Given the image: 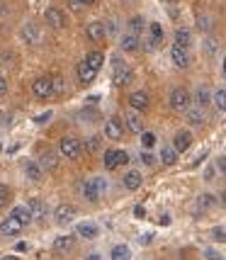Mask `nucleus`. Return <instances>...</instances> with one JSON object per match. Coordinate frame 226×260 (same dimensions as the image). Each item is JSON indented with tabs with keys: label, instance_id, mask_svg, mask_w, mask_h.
<instances>
[{
	"label": "nucleus",
	"instance_id": "864d4df0",
	"mask_svg": "<svg viewBox=\"0 0 226 260\" xmlns=\"http://www.w3.org/2000/svg\"><path fill=\"white\" fill-rule=\"evenodd\" d=\"M80 5H85V8H88V5H92V3H95V0H78Z\"/></svg>",
	"mask_w": 226,
	"mask_h": 260
},
{
	"label": "nucleus",
	"instance_id": "9d476101",
	"mask_svg": "<svg viewBox=\"0 0 226 260\" xmlns=\"http://www.w3.org/2000/svg\"><path fill=\"white\" fill-rule=\"evenodd\" d=\"M44 20L49 27H54V29H63L66 27V15L58 10V8H49V10L44 12Z\"/></svg>",
	"mask_w": 226,
	"mask_h": 260
},
{
	"label": "nucleus",
	"instance_id": "5fc2aeb1",
	"mask_svg": "<svg viewBox=\"0 0 226 260\" xmlns=\"http://www.w3.org/2000/svg\"><path fill=\"white\" fill-rule=\"evenodd\" d=\"M85 260H100V255H98V253H90V255H88Z\"/></svg>",
	"mask_w": 226,
	"mask_h": 260
},
{
	"label": "nucleus",
	"instance_id": "c756f323",
	"mask_svg": "<svg viewBox=\"0 0 226 260\" xmlns=\"http://www.w3.org/2000/svg\"><path fill=\"white\" fill-rule=\"evenodd\" d=\"M160 163H166V166H175L178 163V151L173 146H163L160 148Z\"/></svg>",
	"mask_w": 226,
	"mask_h": 260
},
{
	"label": "nucleus",
	"instance_id": "09e8293b",
	"mask_svg": "<svg viewBox=\"0 0 226 260\" xmlns=\"http://www.w3.org/2000/svg\"><path fill=\"white\" fill-rule=\"evenodd\" d=\"M83 8H85V5H80L78 0H71V10H76V12H80V10H83Z\"/></svg>",
	"mask_w": 226,
	"mask_h": 260
},
{
	"label": "nucleus",
	"instance_id": "dca6fc26",
	"mask_svg": "<svg viewBox=\"0 0 226 260\" xmlns=\"http://www.w3.org/2000/svg\"><path fill=\"white\" fill-rule=\"evenodd\" d=\"M124 126L132 132V134H144V119L139 117V112H126L124 117Z\"/></svg>",
	"mask_w": 226,
	"mask_h": 260
},
{
	"label": "nucleus",
	"instance_id": "de8ad7c7",
	"mask_svg": "<svg viewBox=\"0 0 226 260\" xmlns=\"http://www.w3.org/2000/svg\"><path fill=\"white\" fill-rule=\"evenodd\" d=\"M5 92H8V80H5L3 76H0V98H3Z\"/></svg>",
	"mask_w": 226,
	"mask_h": 260
},
{
	"label": "nucleus",
	"instance_id": "ea45409f",
	"mask_svg": "<svg viewBox=\"0 0 226 260\" xmlns=\"http://www.w3.org/2000/svg\"><path fill=\"white\" fill-rule=\"evenodd\" d=\"M8 202H10V187L0 182V209H3V207H5Z\"/></svg>",
	"mask_w": 226,
	"mask_h": 260
},
{
	"label": "nucleus",
	"instance_id": "20e7f679",
	"mask_svg": "<svg viewBox=\"0 0 226 260\" xmlns=\"http://www.w3.org/2000/svg\"><path fill=\"white\" fill-rule=\"evenodd\" d=\"M190 102H192V95L185 90V88H175L170 92V107L175 112H187L190 110Z\"/></svg>",
	"mask_w": 226,
	"mask_h": 260
},
{
	"label": "nucleus",
	"instance_id": "f3484780",
	"mask_svg": "<svg viewBox=\"0 0 226 260\" xmlns=\"http://www.w3.org/2000/svg\"><path fill=\"white\" fill-rule=\"evenodd\" d=\"M10 214L15 216L22 226H29V224L34 221V216H32V212H29V207H27V204H17V207H12Z\"/></svg>",
	"mask_w": 226,
	"mask_h": 260
},
{
	"label": "nucleus",
	"instance_id": "79ce46f5",
	"mask_svg": "<svg viewBox=\"0 0 226 260\" xmlns=\"http://www.w3.org/2000/svg\"><path fill=\"white\" fill-rule=\"evenodd\" d=\"M204 260H221V255L214 248H204Z\"/></svg>",
	"mask_w": 226,
	"mask_h": 260
},
{
	"label": "nucleus",
	"instance_id": "ddd939ff",
	"mask_svg": "<svg viewBox=\"0 0 226 260\" xmlns=\"http://www.w3.org/2000/svg\"><path fill=\"white\" fill-rule=\"evenodd\" d=\"M170 58H173V63L178 68L190 66V54H187V49H182V46H178V44L170 46Z\"/></svg>",
	"mask_w": 226,
	"mask_h": 260
},
{
	"label": "nucleus",
	"instance_id": "9b49d317",
	"mask_svg": "<svg viewBox=\"0 0 226 260\" xmlns=\"http://www.w3.org/2000/svg\"><path fill=\"white\" fill-rule=\"evenodd\" d=\"M148 105H151L148 92L136 90V92H132V95H129V107H132V110H136V112H144V110H148Z\"/></svg>",
	"mask_w": 226,
	"mask_h": 260
},
{
	"label": "nucleus",
	"instance_id": "39448f33",
	"mask_svg": "<svg viewBox=\"0 0 226 260\" xmlns=\"http://www.w3.org/2000/svg\"><path fill=\"white\" fill-rule=\"evenodd\" d=\"M32 92H34V98H39V100L51 98L54 95V78L51 76H39L32 83Z\"/></svg>",
	"mask_w": 226,
	"mask_h": 260
},
{
	"label": "nucleus",
	"instance_id": "13d9d810",
	"mask_svg": "<svg viewBox=\"0 0 226 260\" xmlns=\"http://www.w3.org/2000/svg\"><path fill=\"white\" fill-rule=\"evenodd\" d=\"M0 153H3V144H0Z\"/></svg>",
	"mask_w": 226,
	"mask_h": 260
},
{
	"label": "nucleus",
	"instance_id": "603ef678",
	"mask_svg": "<svg viewBox=\"0 0 226 260\" xmlns=\"http://www.w3.org/2000/svg\"><path fill=\"white\" fill-rule=\"evenodd\" d=\"M153 241V234H148V236H141V243H151Z\"/></svg>",
	"mask_w": 226,
	"mask_h": 260
},
{
	"label": "nucleus",
	"instance_id": "1a4fd4ad",
	"mask_svg": "<svg viewBox=\"0 0 226 260\" xmlns=\"http://www.w3.org/2000/svg\"><path fill=\"white\" fill-rule=\"evenodd\" d=\"M105 136L112 139V141H119V139L124 136V126H122V122H119L117 117H110V119L105 122Z\"/></svg>",
	"mask_w": 226,
	"mask_h": 260
},
{
	"label": "nucleus",
	"instance_id": "a18cd8bd",
	"mask_svg": "<svg viewBox=\"0 0 226 260\" xmlns=\"http://www.w3.org/2000/svg\"><path fill=\"white\" fill-rule=\"evenodd\" d=\"M66 90V85H63V78H54V92H63Z\"/></svg>",
	"mask_w": 226,
	"mask_h": 260
},
{
	"label": "nucleus",
	"instance_id": "58836bf2",
	"mask_svg": "<svg viewBox=\"0 0 226 260\" xmlns=\"http://www.w3.org/2000/svg\"><path fill=\"white\" fill-rule=\"evenodd\" d=\"M209 234H212V238H214L216 243H226V229L224 226H214Z\"/></svg>",
	"mask_w": 226,
	"mask_h": 260
},
{
	"label": "nucleus",
	"instance_id": "2eb2a0df",
	"mask_svg": "<svg viewBox=\"0 0 226 260\" xmlns=\"http://www.w3.org/2000/svg\"><path fill=\"white\" fill-rule=\"evenodd\" d=\"M76 234H78L80 238H88V241H92V238L100 236V229H98V224H95V221H80L78 226H76Z\"/></svg>",
	"mask_w": 226,
	"mask_h": 260
},
{
	"label": "nucleus",
	"instance_id": "bb28decb",
	"mask_svg": "<svg viewBox=\"0 0 226 260\" xmlns=\"http://www.w3.org/2000/svg\"><path fill=\"white\" fill-rule=\"evenodd\" d=\"M110 258L112 260H132V250L126 243H117L112 250H110Z\"/></svg>",
	"mask_w": 226,
	"mask_h": 260
},
{
	"label": "nucleus",
	"instance_id": "6e6d98bb",
	"mask_svg": "<svg viewBox=\"0 0 226 260\" xmlns=\"http://www.w3.org/2000/svg\"><path fill=\"white\" fill-rule=\"evenodd\" d=\"M0 260H20V258H15V255H5V258H0Z\"/></svg>",
	"mask_w": 226,
	"mask_h": 260
},
{
	"label": "nucleus",
	"instance_id": "37998d69",
	"mask_svg": "<svg viewBox=\"0 0 226 260\" xmlns=\"http://www.w3.org/2000/svg\"><path fill=\"white\" fill-rule=\"evenodd\" d=\"M51 117H54V114H51V112H42V114H39V117H34V122H37V124H44V122H49Z\"/></svg>",
	"mask_w": 226,
	"mask_h": 260
},
{
	"label": "nucleus",
	"instance_id": "4be33fe9",
	"mask_svg": "<svg viewBox=\"0 0 226 260\" xmlns=\"http://www.w3.org/2000/svg\"><path fill=\"white\" fill-rule=\"evenodd\" d=\"M95 76H98V71H92L85 61H80L78 63V80L83 83V85H88V83H92L95 80Z\"/></svg>",
	"mask_w": 226,
	"mask_h": 260
},
{
	"label": "nucleus",
	"instance_id": "f257e3e1",
	"mask_svg": "<svg viewBox=\"0 0 226 260\" xmlns=\"http://www.w3.org/2000/svg\"><path fill=\"white\" fill-rule=\"evenodd\" d=\"M107 187H110V182L105 180V178H88V180L83 182L80 192H83V197H85L88 202H98L102 194L107 192Z\"/></svg>",
	"mask_w": 226,
	"mask_h": 260
},
{
	"label": "nucleus",
	"instance_id": "6ab92c4d",
	"mask_svg": "<svg viewBox=\"0 0 226 260\" xmlns=\"http://www.w3.org/2000/svg\"><path fill=\"white\" fill-rule=\"evenodd\" d=\"M39 166H42V170H56L58 168V156H56V151H44L42 153V158H39Z\"/></svg>",
	"mask_w": 226,
	"mask_h": 260
},
{
	"label": "nucleus",
	"instance_id": "c85d7f7f",
	"mask_svg": "<svg viewBox=\"0 0 226 260\" xmlns=\"http://www.w3.org/2000/svg\"><path fill=\"white\" fill-rule=\"evenodd\" d=\"M190 42H192V34H190V29H185V27L175 29V42H173V44L182 46V49H187V46H190Z\"/></svg>",
	"mask_w": 226,
	"mask_h": 260
},
{
	"label": "nucleus",
	"instance_id": "423d86ee",
	"mask_svg": "<svg viewBox=\"0 0 226 260\" xmlns=\"http://www.w3.org/2000/svg\"><path fill=\"white\" fill-rule=\"evenodd\" d=\"M132 80V68L124 66L119 58H114V73H112V83L117 88H124L126 83Z\"/></svg>",
	"mask_w": 226,
	"mask_h": 260
},
{
	"label": "nucleus",
	"instance_id": "2f4dec72",
	"mask_svg": "<svg viewBox=\"0 0 226 260\" xmlns=\"http://www.w3.org/2000/svg\"><path fill=\"white\" fill-rule=\"evenodd\" d=\"M187 122L192 126H202L204 124V110H200V107H190L187 110Z\"/></svg>",
	"mask_w": 226,
	"mask_h": 260
},
{
	"label": "nucleus",
	"instance_id": "8fccbe9b",
	"mask_svg": "<svg viewBox=\"0 0 226 260\" xmlns=\"http://www.w3.org/2000/svg\"><path fill=\"white\" fill-rule=\"evenodd\" d=\"M134 214L139 216V219H144V216H146V209H144V207L139 204V207H136V209H134Z\"/></svg>",
	"mask_w": 226,
	"mask_h": 260
},
{
	"label": "nucleus",
	"instance_id": "a878e982",
	"mask_svg": "<svg viewBox=\"0 0 226 260\" xmlns=\"http://www.w3.org/2000/svg\"><path fill=\"white\" fill-rule=\"evenodd\" d=\"M119 46H122V51L132 54V51H136V49H139V37H136V34H129V32H126L124 37L119 39Z\"/></svg>",
	"mask_w": 226,
	"mask_h": 260
},
{
	"label": "nucleus",
	"instance_id": "4d7b16f0",
	"mask_svg": "<svg viewBox=\"0 0 226 260\" xmlns=\"http://www.w3.org/2000/svg\"><path fill=\"white\" fill-rule=\"evenodd\" d=\"M221 71H224V76H226V58H224V63H221Z\"/></svg>",
	"mask_w": 226,
	"mask_h": 260
},
{
	"label": "nucleus",
	"instance_id": "72a5a7b5",
	"mask_svg": "<svg viewBox=\"0 0 226 260\" xmlns=\"http://www.w3.org/2000/svg\"><path fill=\"white\" fill-rule=\"evenodd\" d=\"M148 32H151V44L153 46H158L160 42H163V27H160L158 22L148 24Z\"/></svg>",
	"mask_w": 226,
	"mask_h": 260
},
{
	"label": "nucleus",
	"instance_id": "4468645a",
	"mask_svg": "<svg viewBox=\"0 0 226 260\" xmlns=\"http://www.w3.org/2000/svg\"><path fill=\"white\" fill-rule=\"evenodd\" d=\"M76 246V236L73 234H61V236L54 238V250L56 253H71Z\"/></svg>",
	"mask_w": 226,
	"mask_h": 260
},
{
	"label": "nucleus",
	"instance_id": "393cba45",
	"mask_svg": "<svg viewBox=\"0 0 226 260\" xmlns=\"http://www.w3.org/2000/svg\"><path fill=\"white\" fill-rule=\"evenodd\" d=\"M216 204V197L212 192H202L197 197V212H209L212 207Z\"/></svg>",
	"mask_w": 226,
	"mask_h": 260
},
{
	"label": "nucleus",
	"instance_id": "f03ea898",
	"mask_svg": "<svg viewBox=\"0 0 226 260\" xmlns=\"http://www.w3.org/2000/svg\"><path fill=\"white\" fill-rule=\"evenodd\" d=\"M58 153L66 156V158H71V160L80 158V156H83V141L76 139V136H63L61 144H58Z\"/></svg>",
	"mask_w": 226,
	"mask_h": 260
},
{
	"label": "nucleus",
	"instance_id": "a19ab883",
	"mask_svg": "<svg viewBox=\"0 0 226 260\" xmlns=\"http://www.w3.org/2000/svg\"><path fill=\"white\" fill-rule=\"evenodd\" d=\"M141 163L151 168V166H156V156H153L151 151H144V153H141Z\"/></svg>",
	"mask_w": 226,
	"mask_h": 260
},
{
	"label": "nucleus",
	"instance_id": "f704fd0d",
	"mask_svg": "<svg viewBox=\"0 0 226 260\" xmlns=\"http://www.w3.org/2000/svg\"><path fill=\"white\" fill-rule=\"evenodd\" d=\"M83 148H85L88 153H98V151L102 148L100 136H88V139H85V144H83Z\"/></svg>",
	"mask_w": 226,
	"mask_h": 260
},
{
	"label": "nucleus",
	"instance_id": "6e6552de",
	"mask_svg": "<svg viewBox=\"0 0 226 260\" xmlns=\"http://www.w3.org/2000/svg\"><path fill=\"white\" fill-rule=\"evenodd\" d=\"M190 146H192V134H190L187 129L175 132V136H173V148H175L178 153H185Z\"/></svg>",
	"mask_w": 226,
	"mask_h": 260
},
{
	"label": "nucleus",
	"instance_id": "5701e85b",
	"mask_svg": "<svg viewBox=\"0 0 226 260\" xmlns=\"http://www.w3.org/2000/svg\"><path fill=\"white\" fill-rule=\"evenodd\" d=\"M146 29V20L141 17V15H134L129 22H126V32L129 34H136V37H141V32Z\"/></svg>",
	"mask_w": 226,
	"mask_h": 260
},
{
	"label": "nucleus",
	"instance_id": "e433bc0d",
	"mask_svg": "<svg viewBox=\"0 0 226 260\" xmlns=\"http://www.w3.org/2000/svg\"><path fill=\"white\" fill-rule=\"evenodd\" d=\"M141 146H144V151H151V148L156 146V134L153 132H144L141 134Z\"/></svg>",
	"mask_w": 226,
	"mask_h": 260
},
{
	"label": "nucleus",
	"instance_id": "aec40b11",
	"mask_svg": "<svg viewBox=\"0 0 226 260\" xmlns=\"http://www.w3.org/2000/svg\"><path fill=\"white\" fill-rule=\"evenodd\" d=\"M85 34H88V39H92V42H102L105 34H107V29H105V24L102 22H90L88 24V29H85Z\"/></svg>",
	"mask_w": 226,
	"mask_h": 260
},
{
	"label": "nucleus",
	"instance_id": "c03bdc74",
	"mask_svg": "<svg viewBox=\"0 0 226 260\" xmlns=\"http://www.w3.org/2000/svg\"><path fill=\"white\" fill-rule=\"evenodd\" d=\"M214 173H216L214 166H207V168H204V180H214V178H216Z\"/></svg>",
	"mask_w": 226,
	"mask_h": 260
},
{
	"label": "nucleus",
	"instance_id": "f8f14e48",
	"mask_svg": "<svg viewBox=\"0 0 226 260\" xmlns=\"http://www.w3.org/2000/svg\"><path fill=\"white\" fill-rule=\"evenodd\" d=\"M22 229L24 226L12 214H8L5 219H3V221H0V234H3V236H17Z\"/></svg>",
	"mask_w": 226,
	"mask_h": 260
},
{
	"label": "nucleus",
	"instance_id": "473e14b6",
	"mask_svg": "<svg viewBox=\"0 0 226 260\" xmlns=\"http://www.w3.org/2000/svg\"><path fill=\"white\" fill-rule=\"evenodd\" d=\"M83 61H85V63H88V66L92 68V71H100L102 63H105V56H102L100 51H90V54L83 58Z\"/></svg>",
	"mask_w": 226,
	"mask_h": 260
},
{
	"label": "nucleus",
	"instance_id": "7c9ffc66",
	"mask_svg": "<svg viewBox=\"0 0 226 260\" xmlns=\"http://www.w3.org/2000/svg\"><path fill=\"white\" fill-rule=\"evenodd\" d=\"M27 207H29V212H32L34 219H44L46 216V204L42 202V200H29Z\"/></svg>",
	"mask_w": 226,
	"mask_h": 260
},
{
	"label": "nucleus",
	"instance_id": "49530a36",
	"mask_svg": "<svg viewBox=\"0 0 226 260\" xmlns=\"http://www.w3.org/2000/svg\"><path fill=\"white\" fill-rule=\"evenodd\" d=\"M216 168H219V170H221V173L226 175V153H224V156H219V158H216Z\"/></svg>",
	"mask_w": 226,
	"mask_h": 260
},
{
	"label": "nucleus",
	"instance_id": "4c0bfd02",
	"mask_svg": "<svg viewBox=\"0 0 226 260\" xmlns=\"http://www.w3.org/2000/svg\"><path fill=\"white\" fill-rule=\"evenodd\" d=\"M197 27H200V32H209L212 29V17L209 15H200L197 17Z\"/></svg>",
	"mask_w": 226,
	"mask_h": 260
},
{
	"label": "nucleus",
	"instance_id": "412c9836",
	"mask_svg": "<svg viewBox=\"0 0 226 260\" xmlns=\"http://www.w3.org/2000/svg\"><path fill=\"white\" fill-rule=\"evenodd\" d=\"M24 175H27L32 182H39V180H42V175H44V170H42V166H39V163L27 160V163H24Z\"/></svg>",
	"mask_w": 226,
	"mask_h": 260
},
{
	"label": "nucleus",
	"instance_id": "3c124183",
	"mask_svg": "<svg viewBox=\"0 0 226 260\" xmlns=\"http://www.w3.org/2000/svg\"><path fill=\"white\" fill-rule=\"evenodd\" d=\"M219 202H221V207H226V190H221V192H219Z\"/></svg>",
	"mask_w": 226,
	"mask_h": 260
},
{
	"label": "nucleus",
	"instance_id": "c9c22d12",
	"mask_svg": "<svg viewBox=\"0 0 226 260\" xmlns=\"http://www.w3.org/2000/svg\"><path fill=\"white\" fill-rule=\"evenodd\" d=\"M214 107L219 112H226V88L214 90Z\"/></svg>",
	"mask_w": 226,
	"mask_h": 260
},
{
	"label": "nucleus",
	"instance_id": "0eeeda50",
	"mask_svg": "<svg viewBox=\"0 0 226 260\" xmlns=\"http://www.w3.org/2000/svg\"><path fill=\"white\" fill-rule=\"evenodd\" d=\"M73 219H76V207L73 204H58L56 212H54V221L58 226H68Z\"/></svg>",
	"mask_w": 226,
	"mask_h": 260
},
{
	"label": "nucleus",
	"instance_id": "7ed1b4c3",
	"mask_svg": "<svg viewBox=\"0 0 226 260\" xmlns=\"http://www.w3.org/2000/svg\"><path fill=\"white\" fill-rule=\"evenodd\" d=\"M102 163H105V168H107V170L122 168V166H126V163H129V153H126V151H122V148H110V151H105Z\"/></svg>",
	"mask_w": 226,
	"mask_h": 260
},
{
	"label": "nucleus",
	"instance_id": "a211bd4d",
	"mask_svg": "<svg viewBox=\"0 0 226 260\" xmlns=\"http://www.w3.org/2000/svg\"><path fill=\"white\" fill-rule=\"evenodd\" d=\"M122 182H124V187L129 192H134V190H139V187L144 185V175H141L139 170H129L124 178H122Z\"/></svg>",
	"mask_w": 226,
	"mask_h": 260
},
{
	"label": "nucleus",
	"instance_id": "b1692460",
	"mask_svg": "<svg viewBox=\"0 0 226 260\" xmlns=\"http://www.w3.org/2000/svg\"><path fill=\"white\" fill-rule=\"evenodd\" d=\"M195 100H197V107H200V110H204L209 102H214V92H209L204 85H200V88H197V92H195Z\"/></svg>",
	"mask_w": 226,
	"mask_h": 260
},
{
	"label": "nucleus",
	"instance_id": "cd10ccee",
	"mask_svg": "<svg viewBox=\"0 0 226 260\" xmlns=\"http://www.w3.org/2000/svg\"><path fill=\"white\" fill-rule=\"evenodd\" d=\"M22 39L27 42V44H37L39 42V29H37V24H24L22 27Z\"/></svg>",
	"mask_w": 226,
	"mask_h": 260
},
{
	"label": "nucleus",
	"instance_id": "bf43d9fd",
	"mask_svg": "<svg viewBox=\"0 0 226 260\" xmlns=\"http://www.w3.org/2000/svg\"><path fill=\"white\" fill-rule=\"evenodd\" d=\"M166 3H175V0H166Z\"/></svg>",
	"mask_w": 226,
	"mask_h": 260
}]
</instances>
